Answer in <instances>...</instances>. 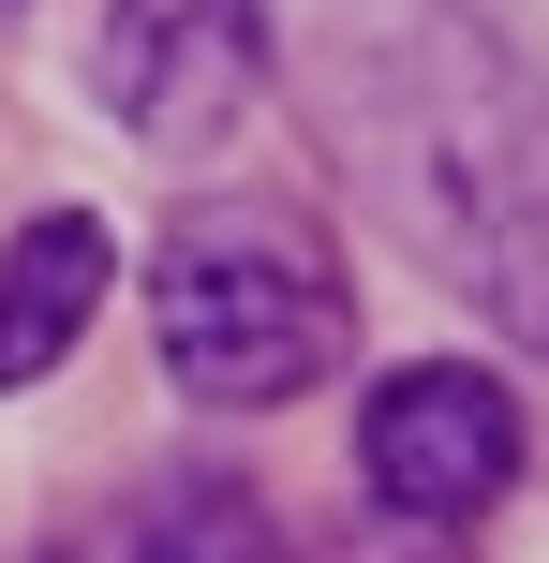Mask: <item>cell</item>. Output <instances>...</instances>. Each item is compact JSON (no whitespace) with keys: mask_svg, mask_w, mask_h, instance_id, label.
I'll use <instances>...</instances> for the list:
<instances>
[{"mask_svg":"<svg viewBox=\"0 0 549 563\" xmlns=\"http://www.w3.org/2000/svg\"><path fill=\"white\" fill-rule=\"evenodd\" d=\"M297 59L327 89L342 178L549 356V75H520L461 0H327Z\"/></svg>","mask_w":549,"mask_h":563,"instance_id":"6da1fadb","label":"cell"},{"mask_svg":"<svg viewBox=\"0 0 549 563\" xmlns=\"http://www.w3.org/2000/svg\"><path fill=\"white\" fill-rule=\"evenodd\" d=\"M149 341L164 386L208 416H283L356 356V282L327 253L312 208L283 194H208L178 208V238L149 253Z\"/></svg>","mask_w":549,"mask_h":563,"instance_id":"7a4b0ae2","label":"cell"},{"mask_svg":"<svg viewBox=\"0 0 549 563\" xmlns=\"http://www.w3.org/2000/svg\"><path fill=\"white\" fill-rule=\"evenodd\" d=\"M89 89L134 148H223L253 134V104L283 89V15L267 0H105V45H89Z\"/></svg>","mask_w":549,"mask_h":563,"instance_id":"3957f363","label":"cell"},{"mask_svg":"<svg viewBox=\"0 0 549 563\" xmlns=\"http://www.w3.org/2000/svg\"><path fill=\"white\" fill-rule=\"evenodd\" d=\"M356 475H372V505L402 534H461L520 475V400L491 371H461V356H416V371H386L356 400Z\"/></svg>","mask_w":549,"mask_h":563,"instance_id":"277c9868","label":"cell"},{"mask_svg":"<svg viewBox=\"0 0 549 563\" xmlns=\"http://www.w3.org/2000/svg\"><path fill=\"white\" fill-rule=\"evenodd\" d=\"M105 282H119V238L89 223V208H30V223L0 238V400L45 386V371L89 341Z\"/></svg>","mask_w":549,"mask_h":563,"instance_id":"5b68a950","label":"cell"},{"mask_svg":"<svg viewBox=\"0 0 549 563\" xmlns=\"http://www.w3.org/2000/svg\"><path fill=\"white\" fill-rule=\"evenodd\" d=\"M119 563H297L283 534H267V505L253 489H223V475H178V489H149L134 519L105 534Z\"/></svg>","mask_w":549,"mask_h":563,"instance_id":"8992f818","label":"cell"},{"mask_svg":"<svg viewBox=\"0 0 549 563\" xmlns=\"http://www.w3.org/2000/svg\"><path fill=\"white\" fill-rule=\"evenodd\" d=\"M342 563H446V534H402V519H386L372 549H342Z\"/></svg>","mask_w":549,"mask_h":563,"instance_id":"52a82bcc","label":"cell"},{"mask_svg":"<svg viewBox=\"0 0 549 563\" xmlns=\"http://www.w3.org/2000/svg\"><path fill=\"white\" fill-rule=\"evenodd\" d=\"M15 15H30V0H0V30H15Z\"/></svg>","mask_w":549,"mask_h":563,"instance_id":"ba28073f","label":"cell"}]
</instances>
